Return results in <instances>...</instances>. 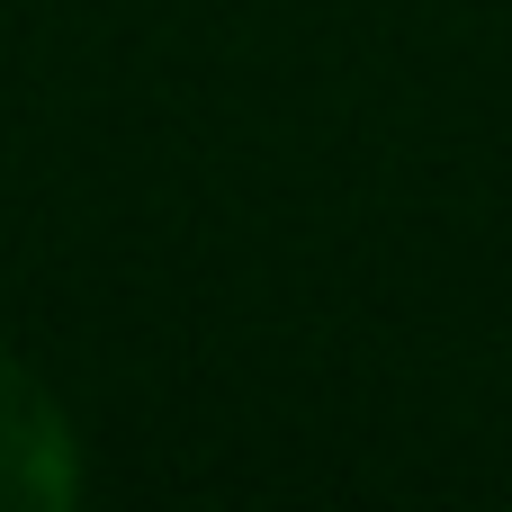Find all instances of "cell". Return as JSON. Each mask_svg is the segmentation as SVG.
<instances>
[{
    "label": "cell",
    "instance_id": "cell-1",
    "mask_svg": "<svg viewBox=\"0 0 512 512\" xmlns=\"http://www.w3.org/2000/svg\"><path fill=\"white\" fill-rule=\"evenodd\" d=\"M81 486V459H72V423L54 414V396L0 360V512H45L72 504Z\"/></svg>",
    "mask_w": 512,
    "mask_h": 512
}]
</instances>
